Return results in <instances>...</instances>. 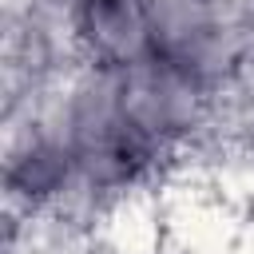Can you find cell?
Returning <instances> with one entry per match:
<instances>
[{"mask_svg": "<svg viewBox=\"0 0 254 254\" xmlns=\"http://www.w3.org/2000/svg\"><path fill=\"white\" fill-rule=\"evenodd\" d=\"M67 24L91 67L127 71L155 56L151 0H71Z\"/></svg>", "mask_w": 254, "mask_h": 254, "instance_id": "6da1fadb", "label": "cell"}, {"mask_svg": "<svg viewBox=\"0 0 254 254\" xmlns=\"http://www.w3.org/2000/svg\"><path fill=\"white\" fill-rule=\"evenodd\" d=\"M71 187H79V171H75V155L64 135H28V143L12 151L8 159L12 198L36 210V206L56 202Z\"/></svg>", "mask_w": 254, "mask_h": 254, "instance_id": "7a4b0ae2", "label": "cell"}]
</instances>
